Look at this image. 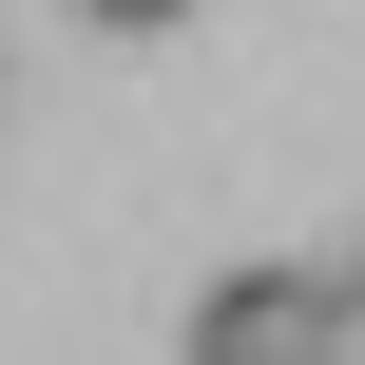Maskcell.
Segmentation results:
<instances>
[{
	"label": "cell",
	"mask_w": 365,
	"mask_h": 365,
	"mask_svg": "<svg viewBox=\"0 0 365 365\" xmlns=\"http://www.w3.org/2000/svg\"><path fill=\"white\" fill-rule=\"evenodd\" d=\"M346 346V269H212L192 289V365H327Z\"/></svg>",
	"instance_id": "cell-1"
},
{
	"label": "cell",
	"mask_w": 365,
	"mask_h": 365,
	"mask_svg": "<svg viewBox=\"0 0 365 365\" xmlns=\"http://www.w3.org/2000/svg\"><path fill=\"white\" fill-rule=\"evenodd\" d=\"M77 19H115V38H173V19H192V0H77Z\"/></svg>",
	"instance_id": "cell-2"
}]
</instances>
